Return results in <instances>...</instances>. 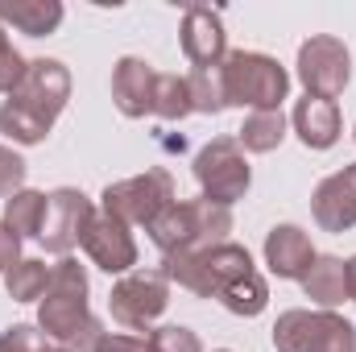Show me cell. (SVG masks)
<instances>
[{
  "mask_svg": "<svg viewBox=\"0 0 356 352\" xmlns=\"http://www.w3.org/2000/svg\"><path fill=\"white\" fill-rule=\"evenodd\" d=\"M145 352H203V344L191 328L170 323V328H154L145 336Z\"/></svg>",
  "mask_w": 356,
  "mask_h": 352,
  "instance_id": "cell-25",
  "label": "cell"
},
{
  "mask_svg": "<svg viewBox=\"0 0 356 352\" xmlns=\"http://www.w3.org/2000/svg\"><path fill=\"white\" fill-rule=\"evenodd\" d=\"M95 352H145V336H112V332H104Z\"/></svg>",
  "mask_w": 356,
  "mask_h": 352,
  "instance_id": "cell-30",
  "label": "cell"
},
{
  "mask_svg": "<svg viewBox=\"0 0 356 352\" xmlns=\"http://www.w3.org/2000/svg\"><path fill=\"white\" fill-rule=\"evenodd\" d=\"M46 336L42 332H33L29 323H13L4 336H0V352H46Z\"/></svg>",
  "mask_w": 356,
  "mask_h": 352,
  "instance_id": "cell-26",
  "label": "cell"
},
{
  "mask_svg": "<svg viewBox=\"0 0 356 352\" xmlns=\"http://www.w3.org/2000/svg\"><path fill=\"white\" fill-rule=\"evenodd\" d=\"M195 178H199L203 199H211L220 207H232L236 199H245L253 170H249V162H245V154L232 137H216L195 154Z\"/></svg>",
  "mask_w": 356,
  "mask_h": 352,
  "instance_id": "cell-6",
  "label": "cell"
},
{
  "mask_svg": "<svg viewBox=\"0 0 356 352\" xmlns=\"http://www.w3.org/2000/svg\"><path fill=\"white\" fill-rule=\"evenodd\" d=\"M232 315H245V319H253V315H261L269 303V286L266 278L257 273V269H249V273H241V278H232L220 294H216Z\"/></svg>",
  "mask_w": 356,
  "mask_h": 352,
  "instance_id": "cell-20",
  "label": "cell"
},
{
  "mask_svg": "<svg viewBox=\"0 0 356 352\" xmlns=\"http://www.w3.org/2000/svg\"><path fill=\"white\" fill-rule=\"evenodd\" d=\"M232 232V211L211 203V199H191V203H170L154 224H149V241L166 253H186V249H211L224 245V237Z\"/></svg>",
  "mask_w": 356,
  "mask_h": 352,
  "instance_id": "cell-3",
  "label": "cell"
},
{
  "mask_svg": "<svg viewBox=\"0 0 356 352\" xmlns=\"http://www.w3.org/2000/svg\"><path fill=\"white\" fill-rule=\"evenodd\" d=\"M344 265H348V298L356 303V257L353 262H344Z\"/></svg>",
  "mask_w": 356,
  "mask_h": 352,
  "instance_id": "cell-31",
  "label": "cell"
},
{
  "mask_svg": "<svg viewBox=\"0 0 356 352\" xmlns=\"http://www.w3.org/2000/svg\"><path fill=\"white\" fill-rule=\"evenodd\" d=\"M277 352H356V328L336 311H286L273 323Z\"/></svg>",
  "mask_w": 356,
  "mask_h": 352,
  "instance_id": "cell-5",
  "label": "cell"
},
{
  "mask_svg": "<svg viewBox=\"0 0 356 352\" xmlns=\"http://www.w3.org/2000/svg\"><path fill=\"white\" fill-rule=\"evenodd\" d=\"M191 88H186V75H158V95H154V116L162 120H182L191 116Z\"/></svg>",
  "mask_w": 356,
  "mask_h": 352,
  "instance_id": "cell-24",
  "label": "cell"
},
{
  "mask_svg": "<svg viewBox=\"0 0 356 352\" xmlns=\"http://www.w3.org/2000/svg\"><path fill=\"white\" fill-rule=\"evenodd\" d=\"M91 216H95V207H91V199L83 191L58 186L50 195V211H46V224H42V237L38 241L46 245V253L67 257L75 245H83V232H88Z\"/></svg>",
  "mask_w": 356,
  "mask_h": 352,
  "instance_id": "cell-10",
  "label": "cell"
},
{
  "mask_svg": "<svg viewBox=\"0 0 356 352\" xmlns=\"http://www.w3.org/2000/svg\"><path fill=\"white\" fill-rule=\"evenodd\" d=\"M71 99V71L58 58H33L21 88L0 104V133L17 145H38Z\"/></svg>",
  "mask_w": 356,
  "mask_h": 352,
  "instance_id": "cell-1",
  "label": "cell"
},
{
  "mask_svg": "<svg viewBox=\"0 0 356 352\" xmlns=\"http://www.w3.org/2000/svg\"><path fill=\"white\" fill-rule=\"evenodd\" d=\"M4 42H8V38H4V25H0V46H4Z\"/></svg>",
  "mask_w": 356,
  "mask_h": 352,
  "instance_id": "cell-33",
  "label": "cell"
},
{
  "mask_svg": "<svg viewBox=\"0 0 356 352\" xmlns=\"http://www.w3.org/2000/svg\"><path fill=\"white\" fill-rule=\"evenodd\" d=\"M282 141H286V116H282V108H273V112H249L245 125H241V133H236V145H245L249 154H269Z\"/></svg>",
  "mask_w": 356,
  "mask_h": 352,
  "instance_id": "cell-21",
  "label": "cell"
},
{
  "mask_svg": "<svg viewBox=\"0 0 356 352\" xmlns=\"http://www.w3.org/2000/svg\"><path fill=\"white\" fill-rule=\"evenodd\" d=\"M294 133L307 150H332L340 141V108L336 99H319V95H307L294 104Z\"/></svg>",
  "mask_w": 356,
  "mask_h": 352,
  "instance_id": "cell-16",
  "label": "cell"
},
{
  "mask_svg": "<svg viewBox=\"0 0 356 352\" xmlns=\"http://www.w3.org/2000/svg\"><path fill=\"white\" fill-rule=\"evenodd\" d=\"M25 71H29V63H25V58L4 42V46H0V91H4V95H13V91L21 88Z\"/></svg>",
  "mask_w": 356,
  "mask_h": 352,
  "instance_id": "cell-27",
  "label": "cell"
},
{
  "mask_svg": "<svg viewBox=\"0 0 356 352\" xmlns=\"http://www.w3.org/2000/svg\"><path fill=\"white\" fill-rule=\"evenodd\" d=\"M298 79L307 95H319V99H336L340 91L348 88L353 79V54L340 38L332 33H315L298 46Z\"/></svg>",
  "mask_w": 356,
  "mask_h": 352,
  "instance_id": "cell-9",
  "label": "cell"
},
{
  "mask_svg": "<svg viewBox=\"0 0 356 352\" xmlns=\"http://www.w3.org/2000/svg\"><path fill=\"white\" fill-rule=\"evenodd\" d=\"M302 290L323 311L340 307L348 298V265L340 262V257H315V265L302 273Z\"/></svg>",
  "mask_w": 356,
  "mask_h": 352,
  "instance_id": "cell-17",
  "label": "cell"
},
{
  "mask_svg": "<svg viewBox=\"0 0 356 352\" xmlns=\"http://www.w3.org/2000/svg\"><path fill=\"white\" fill-rule=\"evenodd\" d=\"M166 303H170V282L162 269H133L108 294L112 319L120 328H133V332H149L154 319L166 311Z\"/></svg>",
  "mask_w": 356,
  "mask_h": 352,
  "instance_id": "cell-7",
  "label": "cell"
},
{
  "mask_svg": "<svg viewBox=\"0 0 356 352\" xmlns=\"http://www.w3.org/2000/svg\"><path fill=\"white\" fill-rule=\"evenodd\" d=\"M186 88H191V108H195V112L216 116V112H224V108H228L220 67H199V71H191V75H186Z\"/></svg>",
  "mask_w": 356,
  "mask_h": 352,
  "instance_id": "cell-23",
  "label": "cell"
},
{
  "mask_svg": "<svg viewBox=\"0 0 356 352\" xmlns=\"http://www.w3.org/2000/svg\"><path fill=\"white\" fill-rule=\"evenodd\" d=\"M224 75V99L236 108H253V112H273L282 108L286 91H290V75L277 58L257 54V50H236L220 63Z\"/></svg>",
  "mask_w": 356,
  "mask_h": 352,
  "instance_id": "cell-4",
  "label": "cell"
},
{
  "mask_svg": "<svg viewBox=\"0 0 356 352\" xmlns=\"http://www.w3.org/2000/svg\"><path fill=\"white\" fill-rule=\"evenodd\" d=\"M154 95H158V71L145 58H120L112 71V104L120 108V116H145L154 112Z\"/></svg>",
  "mask_w": 356,
  "mask_h": 352,
  "instance_id": "cell-14",
  "label": "cell"
},
{
  "mask_svg": "<svg viewBox=\"0 0 356 352\" xmlns=\"http://www.w3.org/2000/svg\"><path fill=\"white\" fill-rule=\"evenodd\" d=\"M83 249H88V257L104 273H129L137 265V241H133L129 224L116 220V216H108V211L91 216L88 232H83Z\"/></svg>",
  "mask_w": 356,
  "mask_h": 352,
  "instance_id": "cell-11",
  "label": "cell"
},
{
  "mask_svg": "<svg viewBox=\"0 0 356 352\" xmlns=\"http://www.w3.org/2000/svg\"><path fill=\"white\" fill-rule=\"evenodd\" d=\"M311 211H315V224L323 232L356 228V166H344V170L323 178L311 195Z\"/></svg>",
  "mask_w": 356,
  "mask_h": 352,
  "instance_id": "cell-13",
  "label": "cell"
},
{
  "mask_svg": "<svg viewBox=\"0 0 356 352\" xmlns=\"http://www.w3.org/2000/svg\"><path fill=\"white\" fill-rule=\"evenodd\" d=\"M38 323L63 349L95 352L104 332H99V319L88 311V273H83V265L75 262V257H63L50 269V286L42 294Z\"/></svg>",
  "mask_w": 356,
  "mask_h": 352,
  "instance_id": "cell-2",
  "label": "cell"
},
{
  "mask_svg": "<svg viewBox=\"0 0 356 352\" xmlns=\"http://www.w3.org/2000/svg\"><path fill=\"white\" fill-rule=\"evenodd\" d=\"M175 203V178L166 170H145L137 178L104 186V211L124 220V224H154L166 207Z\"/></svg>",
  "mask_w": 356,
  "mask_h": 352,
  "instance_id": "cell-8",
  "label": "cell"
},
{
  "mask_svg": "<svg viewBox=\"0 0 356 352\" xmlns=\"http://www.w3.org/2000/svg\"><path fill=\"white\" fill-rule=\"evenodd\" d=\"M182 54L191 58V67H220L228 58V33L216 8L191 4L182 13Z\"/></svg>",
  "mask_w": 356,
  "mask_h": 352,
  "instance_id": "cell-12",
  "label": "cell"
},
{
  "mask_svg": "<svg viewBox=\"0 0 356 352\" xmlns=\"http://www.w3.org/2000/svg\"><path fill=\"white\" fill-rule=\"evenodd\" d=\"M46 352H71V349H63V344H54V349H46Z\"/></svg>",
  "mask_w": 356,
  "mask_h": 352,
  "instance_id": "cell-32",
  "label": "cell"
},
{
  "mask_svg": "<svg viewBox=\"0 0 356 352\" xmlns=\"http://www.w3.org/2000/svg\"><path fill=\"white\" fill-rule=\"evenodd\" d=\"M46 211H50V195H42V191H17L4 199V224L17 237H42Z\"/></svg>",
  "mask_w": 356,
  "mask_h": 352,
  "instance_id": "cell-19",
  "label": "cell"
},
{
  "mask_svg": "<svg viewBox=\"0 0 356 352\" xmlns=\"http://www.w3.org/2000/svg\"><path fill=\"white\" fill-rule=\"evenodd\" d=\"M46 286H50V269H46V262H33V257H21L4 273V290L13 303H38L46 294Z\"/></svg>",
  "mask_w": 356,
  "mask_h": 352,
  "instance_id": "cell-22",
  "label": "cell"
},
{
  "mask_svg": "<svg viewBox=\"0 0 356 352\" xmlns=\"http://www.w3.org/2000/svg\"><path fill=\"white\" fill-rule=\"evenodd\" d=\"M315 257L319 253H315L311 237L302 228H294V224H277L266 237V265L277 278H298L302 282V273L315 265Z\"/></svg>",
  "mask_w": 356,
  "mask_h": 352,
  "instance_id": "cell-15",
  "label": "cell"
},
{
  "mask_svg": "<svg viewBox=\"0 0 356 352\" xmlns=\"http://www.w3.org/2000/svg\"><path fill=\"white\" fill-rule=\"evenodd\" d=\"M17 262H21V237L0 220V273H8Z\"/></svg>",
  "mask_w": 356,
  "mask_h": 352,
  "instance_id": "cell-29",
  "label": "cell"
},
{
  "mask_svg": "<svg viewBox=\"0 0 356 352\" xmlns=\"http://www.w3.org/2000/svg\"><path fill=\"white\" fill-rule=\"evenodd\" d=\"M58 21H63V4L58 0H4L0 4V25H17L29 38L54 33Z\"/></svg>",
  "mask_w": 356,
  "mask_h": 352,
  "instance_id": "cell-18",
  "label": "cell"
},
{
  "mask_svg": "<svg viewBox=\"0 0 356 352\" xmlns=\"http://www.w3.org/2000/svg\"><path fill=\"white\" fill-rule=\"evenodd\" d=\"M21 182H25V158L0 145V199L17 195V191H21Z\"/></svg>",
  "mask_w": 356,
  "mask_h": 352,
  "instance_id": "cell-28",
  "label": "cell"
}]
</instances>
